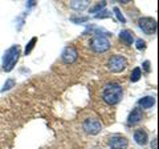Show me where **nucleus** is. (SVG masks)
Here are the masks:
<instances>
[{
	"mask_svg": "<svg viewBox=\"0 0 159 149\" xmlns=\"http://www.w3.org/2000/svg\"><path fill=\"white\" fill-rule=\"evenodd\" d=\"M13 85H15V80H13V79H8V80L6 81V84H4V87L2 88V92L8 91V89H11Z\"/></svg>",
	"mask_w": 159,
	"mask_h": 149,
	"instance_id": "f3484780",
	"label": "nucleus"
},
{
	"mask_svg": "<svg viewBox=\"0 0 159 149\" xmlns=\"http://www.w3.org/2000/svg\"><path fill=\"white\" fill-rule=\"evenodd\" d=\"M134 140H135V142L138 144V145H146L147 140H148V136L143 129H138V131L134 132Z\"/></svg>",
	"mask_w": 159,
	"mask_h": 149,
	"instance_id": "9d476101",
	"label": "nucleus"
},
{
	"mask_svg": "<svg viewBox=\"0 0 159 149\" xmlns=\"http://www.w3.org/2000/svg\"><path fill=\"white\" fill-rule=\"evenodd\" d=\"M151 148L152 149H158V140L157 138H154V141L151 142Z\"/></svg>",
	"mask_w": 159,
	"mask_h": 149,
	"instance_id": "aec40b11",
	"label": "nucleus"
},
{
	"mask_svg": "<svg viewBox=\"0 0 159 149\" xmlns=\"http://www.w3.org/2000/svg\"><path fill=\"white\" fill-rule=\"evenodd\" d=\"M20 56V47L19 46H13L11 48L7 49V52L4 53V59H3V69L6 72L12 71L13 67L16 65V63L19 60Z\"/></svg>",
	"mask_w": 159,
	"mask_h": 149,
	"instance_id": "f03ea898",
	"label": "nucleus"
},
{
	"mask_svg": "<svg viewBox=\"0 0 159 149\" xmlns=\"http://www.w3.org/2000/svg\"><path fill=\"white\" fill-rule=\"evenodd\" d=\"M61 57H62V61H64V63H66V64H73L74 61L77 60L78 52H77V49L74 48L73 46H69V47H66V48L62 51Z\"/></svg>",
	"mask_w": 159,
	"mask_h": 149,
	"instance_id": "6e6552de",
	"label": "nucleus"
},
{
	"mask_svg": "<svg viewBox=\"0 0 159 149\" xmlns=\"http://www.w3.org/2000/svg\"><path fill=\"white\" fill-rule=\"evenodd\" d=\"M109 147L111 149H127L129 140L125 136H121V135L111 136L110 140H109Z\"/></svg>",
	"mask_w": 159,
	"mask_h": 149,
	"instance_id": "0eeeda50",
	"label": "nucleus"
},
{
	"mask_svg": "<svg viewBox=\"0 0 159 149\" xmlns=\"http://www.w3.org/2000/svg\"><path fill=\"white\" fill-rule=\"evenodd\" d=\"M123 97V89L122 85L118 83H107L103 87L102 99L107 105H116Z\"/></svg>",
	"mask_w": 159,
	"mask_h": 149,
	"instance_id": "f257e3e1",
	"label": "nucleus"
},
{
	"mask_svg": "<svg viewBox=\"0 0 159 149\" xmlns=\"http://www.w3.org/2000/svg\"><path fill=\"white\" fill-rule=\"evenodd\" d=\"M155 104V99L151 97V96H146V97H142L141 100L138 101V105H139V109H148L154 107Z\"/></svg>",
	"mask_w": 159,
	"mask_h": 149,
	"instance_id": "9b49d317",
	"label": "nucleus"
},
{
	"mask_svg": "<svg viewBox=\"0 0 159 149\" xmlns=\"http://www.w3.org/2000/svg\"><path fill=\"white\" fill-rule=\"evenodd\" d=\"M113 11H114V13H116V16H117V19H118L119 22H121V23H126V19H125V16H123V15H122V12L119 11V8L114 7Z\"/></svg>",
	"mask_w": 159,
	"mask_h": 149,
	"instance_id": "dca6fc26",
	"label": "nucleus"
},
{
	"mask_svg": "<svg viewBox=\"0 0 159 149\" xmlns=\"http://www.w3.org/2000/svg\"><path fill=\"white\" fill-rule=\"evenodd\" d=\"M143 67H145L146 72H148V71H150V61H145V63H143Z\"/></svg>",
	"mask_w": 159,
	"mask_h": 149,
	"instance_id": "412c9836",
	"label": "nucleus"
},
{
	"mask_svg": "<svg viewBox=\"0 0 159 149\" xmlns=\"http://www.w3.org/2000/svg\"><path fill=\"white\" fill-rule=\"evenodd\" d=\"M141 76H142V71H141V68H134V69H133V72H131L130 80H131L133 83H135V81H138L139 79H141Z\"/></svg>",
	"mask_w": 159,
	"mask_h": 149,
	"instance_id": "4468645a",
	"label": "nucleus"
},
{
	"mask_svg": "<svg viewBox=\"0 0 159 149\" xmlns=\"http://www.w3.org/2000/svg\"><path fill=\"white\" fill-rule=\"evenodd\" d=\"M37 41V39L36 37H32L31 39V41L28 43V46H27V48H25V55H29L32 52V49H33V47H34V43Z\"/></svg>",
	"mask_w": 159,
	"mask_h": 149,
	"instance_id": "2eb2a0df",
	"label": "nucleus"
},
{
	"mask_svg": "<svg viewBox=\"0 0 159 149\" xmlns=\"http://www.w3.org/2000/svg\"><path fill=\"white\" fill-rule=\"evenodd\" d=\"M138 26L147 35L157 33V29H158V23L155 19H152V17H141L138 20Z\"/></svg>",
	"mask_w": 159,
	"mask_h": 149,
	"instance_id": "423d86ee",
	"label": "nucleus"
},
{
	"mask_svg": "<svg viewBox=\"0 0 159 149\" xmlns=\"http://www.w3.org/2000/svg\"><path fill=\"white\" fill-rule=\"evenodd\" d=\"M90 47L94 52L97 53H102V52H106L109 48H110V41L106 36L103 35H96L92 41H90Z\"/></svg>",
	"mask_w": 159,
	"mask_h": 149,
	"instance_id": "7ed1b4c3",
	"label": "nucleus"
},
{
	"mask_svg": "<svg viewBox=\"0 0 159 149\" xmlns=\"http://www.w3.org/2000/svg\"><path fill=\"white\" fill-rule=\"evenodd\" d=\"M88 6H89V2H86V0L85 2H81V3L80 2H72L70 3V7L77 9V11H82V9H85Z\"/></svg>",
	"mask_w": 159,
	"mask_h": 149,
	"instance_id": "ddd939ff",
	"label": "nucleus"
},
{
	"mask_svg": "<svg viewBox=\"0 0 159 149\" xmlns=\"http://www.w3.org/2000/svg\"><path fill=\"white\" fill-rule=\"evenodd\" d=\"M143 118V113H142V109H139V108H134L131 113L129 115V125H134V124H138L139 121H141Z\"/></svg>",
	"mask_w": 159,
	"mask_h": 149,
	"instance_id": "1a4fd4ad",
	"label": "nucleus"
},
{
	"mask_svg": "<svg viewBox=\"0 0 159 149\" xmlns=\"http://www.w3.org/2000/svg\"><path fill=\"white\" fill-rule=\"evenodd\" d=\"M127 65V61H126V59L121 56V55H114V56H111L110 59L107 60V68L110 69L111 72H122L123 69L126 68Z\"/></svg>",
	"mask_w": 159,
	"mask_h": 149,
	"instance_id": "20e7f679",
	"label": "nucleus"
},
{
	"mask_svg": "<svg viewBox=\"0 0 159 149\" xmlns=\"http://www.w3.org/2000/svg\"><path fill=\"white\" fill-rule=\"evenodd\" d=\"M82 128L88 135H98L99 132L102 131V124L98 118H94V117H90V118H86L85 121L82 124Z\"/></svg>",
	"mask_w": 159,
	"mask_h": 149,
	"instance_id": "39448f33",
	"label": "nucleus"
},
{
	"mask_svg": "<svg viewBox=\"0 0 159 149\" xmlns=\"http://www.w3.org/2000/svg\"><path fill=\"white\" fill-rule=\"evenodd\" d=\"M119 39L126 44V46H131L133 44V33L130 31H127V29H123L119 33Z\"/></svg>",
	"mask_w": 159,
	"mask_h": 149,
	"instance_id": "f8f14e48",
	"label": "nucleus"
},
{
	"mask_svg": "<svg viewBox=\"0 0 159 149\" xmlns=\"http://www.w3.org/2000/svg\"><path fill=\"white\" fill-rule=\"evenodd\" d=\"M106 6V2H102V3H98V4H96L94 7H92L90 8V12H97V11H99V9H102L103 7Z\"/></svg>",
	"mask_w": 159,
	"mask_h": 149,
	"instance_id": "a211bd4d",
	"label": "nucleus"
},
{
	"mask_svg": "<svg viewBox=\"0 0 159 149\" xmlns=\"http://www.w3.org/2000/svg\"><path fill=\"white\" fill-rule=\"evenodd\" d=\"M135 46H137L138 49H143V48H146V41H145V40H142V39H138Z\"/></svg>",
	"mask_w": 159,
	"mask_h": 149,
	"instance_id": "6ab92c4d",
	"label": "nucleus"
}]
</instances>
